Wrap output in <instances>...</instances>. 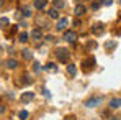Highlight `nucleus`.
I'll return each instance as SVG.
<instances>
[{
    "mask_svg": "<svg viewBox=\"0 0 121 120\" xmlns=\"http://www.w3.org/2000/svg\"><path fill=\"white\" fill-rule=\"evenodd\" d=\"M101 102H103V97H93V99H88L87 102H85V107H88V109H93V107L100 105Z\"/></svg>",
    "mask_w": 121,
    "mask_h": 120,
    "instance_id": "2",
    "label": "nucleus"
},
{
    "mask_svg": "<svg viewBox=\"0 0 121 120\" xmlns=\"http://www.w3.org/2000/svg\"><path fill=\"white\" fill-rule=\"evenodd\" d=\"M3 5H5V0H0V8H2Z\"/></svg>",
    "mask_w": 121,
    "mask_h": 120,
    "instance_id": "28",
    "label": "nucleus"
},
{
    "mask_svg": "<svg viewBox=\"0 0 121 120\" xmlns=\"http://www.w3.org/2000/svg\"><path fill=\"white\" fill-rule=\"evenodd\" d=\"M52 2H54V7H56L57 10H59V8H64V7H65L64 0H52Z\"/></svg>",
    "mask_w": 121,
    "mask_h": 120,
    "instance_id": "17",
    "label": "nucleus"
},
{
    "mask_svg": "<svg viewBox=\"0 0 121 120\" xmlns=\"http://www.w3.org/2000/svg\"><path fill=\"white\" fill-rule=\"evenodd\" d=\"M67 23H69L67 18H59V20H57V25H56V28H57L59 31H62V30L67 26Z\"/></svg>",
    "mask_w": 121,
    "mask_h": 120,
    "instance_id": "7",
    "label": "nucleus"
},
{
    "mask_svg": "<svg viewBox=\"0 0 121 120\" xmlns=\"http://www.w3.org/2000/svg\"><path fill=\"white\" fill-rule=\"evenodd\" d=\"M3 112H5V107H3V105H0V114H3Z\"/></svg>",
    "mask_w": 121,
    "mask_h": 120,
    "instance_id": "27",
    "label": "nucleus"
},
{
    "mask_svg": "<svg viewBox=\"0 0 121 120\" xmlns=\"http://www.w3.org/2000/svg\"><path fill=\"white\" fill-rule=\"evenodd\" d=\"M35 8H38V10H43L46 5H48V0H35Z\"/></svg>",
    "mask_w": 121,
    "mask_h": 120,
    "instance_id": "9",
    "label": "nucleus"
},
{
    "mask_svg": "<svg viewBox=\"0 0 121 120\" xmlns=\"http://www.w3.org/2000/svg\"><path fill=\"white\" fill-rule=\"evenodd\" d=\"M8 23H10L8 18H5V17H3V18H0V28H7V26H8Z\"/></svg>",
    "mask_w": 121,
    "mask_h": 120,
    "instance_id": "18",
    "label": "nucleus"
},
{
    "mask_svg": "<svg viewBox=\"0 0 121 120\" xmlns=\"http://www.w3.org/2000/svg\"><path fill=\"white\" fill-rule=\"evenodd\" d=\"M7 67H8V69H17V67H18V61L17 59H8L7 61Z\"/></svg>",
    "mask_w": 121,
    "mask_h": 120,
    "instance_id": "13",
    "label": "nucleus"
},
{
    "mask_svg": "<svg viewBox=\"0 0 121 120\" xmlns=\"http://www.w3.org/2000/svg\"><path fill=\"white\" fill-rule=\"evenodd\" d=\"M120 18H121V13H120Z\"/></svg>",
    "mask_w": 121,
    "mask_h": 120,
    "instance_id": "30",
    "label": "nucleus"
},
{
    "mask_svg": "<svg viewBox=\"0 0 121 120\" xmlns=\"http://www.w3.org/2000/svg\"><path fill=\"white\" fill-rule=\"evenodd\" d=\"M21 56H23V59H33V53L30 51V49H25V51H21Z\"/></svg>",
    "mask_w": 121,
    "mask_h": 120,
    "instance_id": "15",
    "label": "nucleus"
},
{
    "mask_svg": "<svg viewBox=\"0 0 121 120\" xmlns=\"http://www.w3.org/2000/svg\"><path fill=\"white\" fill-rule=\"evenodd\" d=\"M46 40H48V41H56V38H54L52 35H48V36H46Z\"/></svg>",
    "mask_w": 121,
    "mask_h": 120,
    "instance_id": "25",
    "label": "nucleus"
},
{
    "mask_svg": "<svg viewBox=\"0 0 121 120\" xmlns=\"http://www.w3.org/2000/svg\"><path fill=\"white\" fill-rule=\"evenodd\" d=\"M43 69H46V71H49V72H56V71H57V66H56L54 62H48Z\"/></svg>",
    "mask_w": 121,
    "mask_h": 120,
    "instance_id": "12",
    "label": "nucleus"
},
{
    "mask_svg": "<svg viewBox=\"0 0 121 120\" xmlns=\"http://www.w3.org/2000/svg\"><path fill=\"white\" fill-rule=\"evenodd\" d=\"M85 12H87L85 5H82V3H77V5H75V10H74L75 17H82V15H85Z\"/></svg>",
    "mask_w": 121,
    "mask_h": 120,
    "instance_id": "4",
    "label": "nucleus"
},
{
    "mask_svg": "<svg viewBox=\"0 0 121 120\" xmlns=\"http://www.w3.org/2000/svg\"><path fill=\"white\" fill-rule=\"evenodd\" d=\"M31 38H33L35 41H39L41 38H43V31L38 30V28H36V30H33V31H31Z\"/></svg>",
    "mask_w": 121,
    "mask_h": 120,
    "instance_id": "8",
    "label": "nucleus"
},
{
    "mask_svg": "<svg viewBox=\"0 0 121 120\" xmlns=\"http://www.w3.org/2000/svg\"><path fill=\"white\" fill-rule=\"evenodd\" d=\"M101 3H103V5H106V7H110V5L113 3V0H101Z\"/></svg>",
    "mask_w": 121,
    "mask_h": 120,
    "instance_id": "24",
    "label": "nucleus"
},
{
    "mask_svg": "<svg viewBox=\"0 0 121 120\" xmlns=\"http://www.w3.org/2000/svg\"><path fill=\"white\" fill-rule=\"evenodd\" d=\"M67 72H69V76H75L77 74V66L75 64H69L67 66Z\"/></svg>",
    "mask_w": 121,
    "mask_h": 120,
    "instance_id": "14",
    "label": "nucleus"
},
{
    "mask_svg": "<svg viewBox=\"0 0 121 120\" xmlns=\"http://www.w3.org/2000/svg\"><path fill=\"white\" fill-rule=\"evenodd\" d=\"M120 2H121V0H120Z\"/></svg>",
    "mask_w": 121,
    "mask_h": 120,
    "instance_id": "31",
    "label": "nucleus"
},
{
    "mask_svg": "<svg viewBox=\"0 0 121 120\" xmlns=\"http://www.w3.org/2000/svg\"><path fill=\"white\" fill-rule=\"evenodd\" d=\"M103 30H105L103 23H95V25L92 26V33H93V35H101V33H103Z\"/></svg>",
    "mask_w": 121,
    "mask_h": 120,
    "instance_id": "5",
    "label": "nucleus"
},
{
    "mask_svg": "<svg viewBox=\"0 0 121 120\" xmlns=\"http://www.w3.org/2000/svg\"><path fill=\"white\" fill-rule=\"evenodd\" d=\"M48 17H49V18H54V20L59 18V12H57V8H49V10H48Z\"/></svg>",
    "mask_w": 121,
    "mask_h": 120,
    "instance_id": "10",
    "label": "nucleus"
},
{
    "mask_svg": "<svg viewBox=\"0 0 121 120\" xmlns=\"http://www.w3.org/2000/svg\"><path fill=\"white\" fill-rule=\"evenodd\" d=\"M110 107L111 109H120L121 107V99L118 97V99H111L110 100Z\"/></svg>",
    "mask_w": 121,
    "mask_h": 120,
    "instance_id": "11",
    "label": "nucleus"
},
{
    "mask_svg": "<svg viewBox=\"0 0 121 120\" xmlns=\"http://www.w3.org/2000/svg\"><path fill=\"white\" fill-rule=\"evenodd\" d=\"M74 25H75V26H80V20H77V18H75V21H74Z\"/></svg>",
    "mask_w": 121,
    "mask_h": 120,
    "instance_id": "26",
    "label": "nucleus"
},
{
    "mask_svg": "<svg viewBox=\"0 0 121 120\" xmlns=\"http://www.w3.org/2000/svg\"><path fill=\"white\" fill-rule=\"evenodd\" d=\"M35 99V92H23L21 94V100L23 102H31Z\"/></svg>",
    "mask_w": 121,
    "mask_h": 120,
    "instance_id": "6",
    "label": "nucleus"
},
{
    "mask_svg": "<svg viewBox=\"0 0 121 120\" xmlns=\"http://www.w3.org/2000/svg\"><path fill=\"white\" fill-rule=\"evenodd\" d=\"M64 40L69 41V43H72V41L77 40V33L72 31V30H67V31H64Z\"/></svg>",
    "mask_w": 121,
    "mask_h": 120,
    "instance_id": "3",
    "label": "nucleus"
},
{
    "mask_svg": "<svg viewBox=\"0 0 121 120\" xmlns=\"http://www.w3.org/2000/svg\"><path fill=\"white\" fill-rule=\"evenodd\" d=\"M56 56H57V59L62 61V62H67L69 58H70V53L67 51V49H64V48H59L57 51H56Z\"/></svg>",
    "mask_w": 121,
    "mask_h": 120,
    "instance_id": "1",
    "label": "nucleus"
},
{
    "mask_svg": "<svg viewBox=\"0 0 121 120\" xmlns=\"http://www.w3.org/2000/svg\"><path fill=\"white\" fill-rule=\"evenodd\" d=\"M33 69H35V72H39L41 69H43V66H41L39 62H35V64H33Z\"/></svg>",
    "mask_w": 121,
    "mask_h": 120,
    "instance_id": "21",
    "label": "nucleus"
},
{
    "mask_svg": "<svg viewBox=\"0 0 121 120\" xmlns=\"http://www.w3.org/2000/svg\"><path fill=\"white\" fill-rule=\"evenodd\" d=\"M28 38H30V35H28L26 31H21L20 35H18V41H21V43H26Z\"/></svg>",
    "mask_w": 121,
    "mask_h": 120,
    "instance_id": "16",
    "label": "nucleus"
},
{
    "mask_svg": "<svg viewBox=\"0 0 121 120\" xmlns=\"http://www.w3.org/2000/svg\"><path fill=\"white\" fill-rule=\"evenodd\" d=\"M21 82H23V84H26V86H30V84H31V82H33V81H31V77H30V76H23V77H21Z\"/></svg>",
    "mask_w": 121,
    "mask_h": 120,
    "instance_id": "20",
    "label": "nucleus"
},
{
    "mask_svg": "<svg viewBox=\"0 0 121 120\" xmlns=\"http://www.w3.org/2000/svg\"><path fill=\"white\" fill-rule=\"evenodd\" d=\"M23 15H25V17H30V15H31V8H30V7L23 8Z\"/></svg>",
    "mask_w": 121,
    "mask_h": 120,
    "instance_id": "22",
    "label": "nucleus"
},
{
    "mask_svg": "<svg viewBox=\"0 0 121 120\" xmlns=\"http://www.w3.org/2000/svg\"><path fill=\"white\" fill-rule=\"evenodd\" d=\"M79 2H83V0H79Z\"/></svg>",
    "mask_w": 121,
    "mask_h": 120,
    "instance_id": "29",
    "label": "nucleus"
},
{
    "mask_svg": "<svg viewBox=\"0 0 121 120\" xmlns=\"http://www.w3.org/2000/svg\"><path fill=\"white\" fill-rule=\"evenodd\" d=\"M92 8H93V10H98V8H100V2H93V3H92Z\"/></svg>",
    "mask_w": 121,
    "mask_h": 120,
    "instance_id": "23",
    "label": "nucleus"
},
{
    "mask_svg": "<svg viewBox=\"0 0 121 120\" xmlns=\"http://www.w3.org/2000/svg\"><path fill=\"white\" fill-rule=\"evenodd\" d=\"M18 117H20L21 120H26L28 119V112H26V110H20V112H18Z\"/></svg>",
    "mask_w": 121,
    "mask_h": 120,
    "instance_id": "19",
    "label": "nucleus"
}]
</instances>
